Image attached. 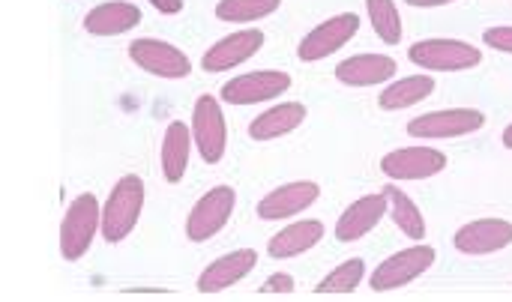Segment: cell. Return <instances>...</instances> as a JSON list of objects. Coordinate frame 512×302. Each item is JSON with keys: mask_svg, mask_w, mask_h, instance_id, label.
Here are the masks:
<instances>
[{"mask_svg": "<svg viewBox=\"0 0 512 302\" xmlns=\"http://www.w3.org/2000/svg\"><path fill=\"white\" fill-rule=\"evenodd\" d=\"M159 12H165V15H174V12H180L183 9V0H150Z\"/></svg>", "mask_w": 512, "mask_h": 302, "instance_id": "obj_29", "label": "cell"}, {"mask_svg": "<svg viewBox=\"0 0 512 302\" xmlns=\"http://www.w3.org/2000/svg\"><path fill=\"white\" fill-rule=\"evenodd\" d=\"M366 9H369V18H372L375 33L387 45L402 42V18H399V9H396L393 0H366Z\"/></svg>", "mask_w": 512, "mask_h": 302, "instance_id": "obj_25", "label": "cell"}, {"mask_svg": "<svg viewBox=\"0 0 512 302\" xmlns=\"http://www.w3.org/2000/svg\"><path fill=\"white\" fill-rule=\"evenodd\" d=\"M462 255H492L512 243V225L507 219H480L456 231L453 237Z\"/></svg>", "mask_w": 512, "mask_h": 302, "instance_id": "obj_13", "label": "cell"}, {"mask_svg": "<svg viewBox=\"0 0 512 302\" xmlns=\"http://www.w3.org/2000/svg\"><path fill=\"white\" fill-rule=\"evenodd\" d=\"M435 264V249L432 246H411L405 252H396L387 258L375 273H372V291H396L405 288L408 282L420 279L429 267Z\"/></svg>", "mask_w": 512, "mask_h": 302, "instance_id": "obj_6", "label": "cell"}, {"mask_svg": "<svg viewBox=\"0 0 512 302\" xmlns=\"http://www.w3.org/2000/svg\"><path fill=\"white\" fill-rule=\"evenodd\" d=\"M363 273H366V261H363V258H351V261L339 264V267L315 288V294H351V291L363 282Z\"/></svg>", "mask_w": 512, "mask_h": 302, "instance_id": "obj_26", "label": "cell"}, {"mask_svg": "<svg viewBox=\"0 0 512 302\" xmlns=\"http://www.w3.org/2000/svg\"><path fill=\"white\" fill-rule=\"evenodd\" d=\"M486 45L498 48L504 54H512V24H501V27H489L486 30Z\"/></svg>", "mask_w": 512, "mask_h": 302, "instance_id": "obj_27", "label": "cell"}, {"mask_svg": "<svg viewBox=\"0 0 512 302\" xmlns=\"http://www.w3.org/2000/svg\"><path fill=\"white\" fill-rule=\"evenodd\" d=\"M258 264V252L255 249H240V252H231L219 261H213L201 279H198V291L201 294H219L231 285H237L243 276H249Z\"/></svg>", "mask_w": 512, "mask_h": 302, "instance_id": "obj_16", "label": "cell"}, {"mask_svg": "<svg viewBox=\"0 0 512 302\" xmlns=\"http://www.w3.org/2000/svg\"><path fill=\"white\" fill-rule=\"evenodd\" d=\"M192 129H195V147L204 162L216 165L225 156V117L216 102V96H198L192 111Z\"/></svg>", "mask_w": 512, "mask_h": 302, "instance_id": "obj_8", "label": "cell"}, {"mask_svg": "<svg viewBox=\"0 0 512 302\" xmlns=\"http://www.w3.org/2000/svg\"><path fill=\"white\" fill-rule=\"evenodd\" d=\"M321 240H324V225L315 219H306V222H297V225H288L285 231H279L270 240V255L273 258H294V255L315 249Z\"/></svg>", "mask_w": 512, "mask_h": 302, "instance_id": "obj_20", "label": "cell"}, {"mask_svg": "<svg viewBox=\"0 0 512 302\" xmlns=\"http://www.w3.org/2000/svg\"><path fill=\"white\" fill-rule=\"evenodd\" d=\"M318 195H321V189H318V183H312V180H297V183L279 186L276 192H270V195L258 204V216H261L264 222L297 216V213L309 210V207L318 201Z\"/></svg>", "mask_w": 512, "mask_h": 302, "instance_id": "obj_14", "label": "cell"}, {"mask_svg": "<svg viewBox=\"0 0 512 302\" xmlns=\"http://www.w3.org/2000/svg\"><path fill=\"white\" fill-rule=\"evenodd\" d=\"M279 3L282 0H219L216 15L231 24H246V21L267 18L270 12L279 9Z\"/></svg>", "mask_w": 512, "mask_h": 302, "instance_id": "obj_24", "label": "cell"}, {"mask_svg": "<svg viewBox=\"0 0 512 302\" xmlns=\"http://www.w3.org/2000/svg\"><path fill=\"white\" fill-rule=\"evenodd\" d=\"M288 90H291V75L288 72L261 69V72H246V75L231 78L222 87V102H228V105H255V102L276 99V96H282Z\"/></svg>", "mask_w": 512, "mask_h": 302, "instance_id": "obj_7", "label": "cell"}, {"mask_svg": "<svg viewBox=\"0 0 512 302\" xmlns=\"http://www.w3.org/2000/svg\"><path fill=\"white\" fill-rule=\"evenodd\" d=\"M99 201L87 192V195H78L66 216H63V225H60V252L66 261H78L84 258V252L90 249L96 231L102 228V219H99Z\"/></svg>", "mask_w": 512, "mask_h": 302, "instance_id": "obj_2", "label": "cell"}, {"mask_svg": "<svg viewBox=\"0 0 512 302\" xmlns=\"http://www.w3.org/2000/svg\"><path fill=\"white\" fill-rule=\"evenodd\" d=\"M144 210V183L141 177H123L111 189L105 210H102V237L108 243H120L132 234L138 225V216Z\"/></svg>", "mask_w": 512, "mask_h": 302, "instance_id": "obj_1", "label": "cell"}, {"mask_svg": "<svg viewBox=\"0 0 512 302\" xmlns=\"http://www.w3.org/2000/svg\"><path fill=\"white\" fill-rule=\"evenodd\" d=\"M453 0H408V6H447Z\"/></svg>", "mask_w": 512, "mask_h": 302, "instance_id": "obj_30", "label": "cell"}, {"mask_svg": "<svg viewBox=\"0 0 512 302\" xmlns=\"http://www.w3.org/2000/svg\"><path fill=\"white\" fill-rule=\"evenodd\" d=\"M432 93H435V78H429V75H411V78H402V81L390 84L378 96V105L384 111H399V108H411V105L429 99Z\"/></svg>", "mask_w": 512, "mask_h": 302, "instance_id": "obj_22", "label": "cell"}, {"mask_svg": "<svg viewBox=\"0 0 512 302\" xmlns=\"http://www.w3.org/2000/svg\"><path fill=\"white\" fill-rule=\"evenodd\" d=\"M387 201H390V210H393V222L399 225L402 234H408L411 240H423L426 237V222L420 216V207L396 186H387L384 189Z\"/></svg>", "mask_w": 512, "mask_h": 302, "instance_id": "obj_23", "label": "cell"}, {"mask_svg": "<svg viewBox=\"0 0 512 302\" xmlns=\"http://www.w3.org/2000/svg\"><path fill=\"white\" fill-rule=\"evenodd\" d=\"M189 150H192V138H189V126L186 123H171L165 129V141H162V174L168 183H180L189 165Z\"/></svg>", "mask_w": 512, "mask_h": 302, "instance_id": "obj_21", "label": "cell"}, {"mask_svg": "<svg viewBox=\"0 0 512 302\" xmlns=\"http://www.w3.org/2000/svg\"><path fill=\"white\" fill-rule=\"evenodd\" d=\"M357 30H360V18H357L354 12H342V15H336V18L318 24V27L300 42V51H297V54H300V60H306V63L324 60V57H330L336 48H342Z\"/></svg>", "mask_w": 512, "mask_h": 302, "instance_id": "obj_11", "label": "cell"}, {"mask_svg": "<svg viewBox=\"0 0 512 302\" xmlns=\"http://www.w3.org/2000/svg\"><path fill=\"white\" fill-rule=\"evenodd\" d=\"M387 195H366L360 201H354L342 216H339V225H336V237L342 243H357L363 240L384 216H387Z\"/></svg>", "mask_w": 512, "mask_h": 302, "instance_id": "obj_15", "label": "cell"}, {"mask_svg": "<svg viewBox=\"0 0 512 302\" xmlns=\"http://www.w3.org/2000/svg\"><path fill=\"white\" fill-rule=\"evenodd\" d=\"M261 291H264V294H291V291H294V279H291L288 273H276V276H270V279L264 282Z\"/></svg>", "mask_w": 512, "mask_h": 302, "instance_id": "obj_28", "label": "cell"}, {"mask_svg": "<svg viewBox=\"0 0 512 302\" xmlns=\"http://www.w3.org/2000/svg\"><path fill=\"white\" fill-rule=\"evenodd\" d=\"M234 204H237V195H234L231 186H216V189H210V192L195 204V210L189 213L186 237H189L192 243H204V240H210L213 234H219V231L228 225V219H231V213H234Z\"/></svg>", "mask_w": 512, "mask_h": 302, "instance_id": "obj_5", "label": "cell"}, {"mask_svg": "<svg viewBox=\"0 0 512 302\" xmlns=\"http://www.w3.org/2000/svg\"><path fill=\"white\" fill-rule=\"evenodd\" d=\"M504 147H507V150H512V123L507 126V129H504Z\"/></svg>", "mask_w": 512, "mask_h": 302, "instance_id": "obj_31", "label": "cell"}, {"mask_svg": "<svg viewBox=\"0 0 512 302\" xmlns=\"http://www.w3.org/2000/svg\"><path fill=\"white\" fill-rule=\"evenodd\" d=\"M129 57L144 72H153L159 78H186L192 72L189 57L180 48H174L171 42H162V39H135L129 45Z\"/></svg>", "mask_w": 512, "mask_h": 302, "instance_id": "obj_9", "label": "cell"}, {"mask_svg": "<svg viewBox=\"0 0 512 302\" xmlns=\"http://www.w3.org/2000/svg\"><path fill=\"white\" fill-rule=\"evenodd\" d=\"M135 24H141V9L135 3H126V0L102 3V6L90 9L84 18V27L93 36H117V33L132 30Z\"/></svg>", "mask_w": 512, "mask_h": 302, "instance_id": "obj_18", "label": "cell"}, {"mask_svg": "<svg viewBox=\"0 0 512 302\" xmlns=\"http://www.w3.org/2000/svg\"><path fill=\"white\" fill-rule=\"evenodd\" d=\"M408 57L411 63L432 69V72H462V69L480 66L483 60L480 48L459 42V39H423L408 48Z\"/></svg>", "mask_w": 512, "mask_h": 302, "instance_id": "obj_3", "label": "cell"}, {"mask_svg": "<svg viewBox=\"0 0 512 302\" xmlns=\"http://www.w3.org/2000/svg\"><path fill=\"white\" fill-rule=\"evenodd\" d=\"M447 168V156L435 147H405L381 159V171L393 180H426Z\"/></svg>", "mask_w": 512, "mask_h": 302, "instance_id": "obj_10", "label": "cell"}, {"mask_svg": "<svg viewBox=\"0 0 512 302\" xmlns=\"http://www.w3.org/2000/svg\"><path fill=\"white\" fill-rule=\"evenodd\" d=\"M396 72H399V66L387 54H357V57H348L339 63L336 78L348 87H372V84H384Z\"/></svg>", "mask_w": 512, "mask_h": 302, "instance_id": "obj_17", "label": "cell"}, {"mask_svg": "<svg viewBox=\"0 0 512 302\" xmlns=\"http://www.w3.org/2000/svg\"><path fill=\"white\" fill-rule=\"evenodd\" d=\"M486 126V114L477 108H444V111H432L423 114L417 120L408 123V132L414 138H462L471 132H480Z\"/></svg>", "mask_w": 512, "mask_h": 302, "instance_id": "obj_4", "label": "cell"}, {"mask_svg": "<svg viewBox=\"0 0 512 302\" xmlns=\"http://www.w3.org/2000/svg\"><path fill=\"white\" fill-rule=\"evenodd\" d=\"M258 48H264V33L249 27V30H240V33L219 39L213 48H207L201 66H204V72H225V69H234L243 60L255 57Z\"/></svg>", "mask_w": 512, "mask_h": 302, "instance_id": "obj_12", "label": "cell"}, {"mask_svg": "<svg viewBox=\"0 0 512 302\" xmlns=\"http://www.w3.org/2000/svg\"><path fill=\"white\" fill-rule=\"evenodd\" d=\"M303 120H306V105H300V102H282V105L267 108L264 114H258L249 123V135L255 141H273V138H282V135L294 132Z\"/></svg>", "mask_w": 512, "mask_h": 302, "instance_id": "obj_19", "label": "cell"}]
</instances>
